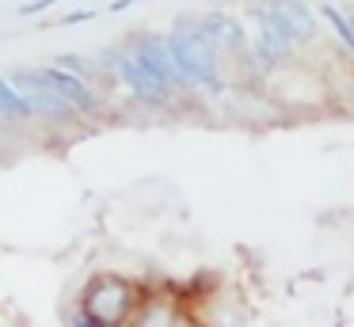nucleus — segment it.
<instances>
[{"instance_id": "f257e3e1", "label": "nucleus", "mask_w": 354, "mask_h": 327, "mask_svg": "<svg viewBox=\"0 0 354 327\" xmlns=\"http://www.w3.org/2000/svg\"><path fill=\"white\" fill-rule=\"evenodd\" d=\"M133 304H138L133 281H126L122 274H95L80 289V301L69 319L77 327H115L133 316Z\"/></svg>"}, {"instance_id": "f03ea898", "label": "nucleus", "mask_w": 354, "mask_h": 327, "mask_svg": "<svg viewBox=\"0 0 354 327\" xmlns=\"http://www.w3.org/2000/svg\"><path fill=\"white\" fill-rule=\"evenodd\" d=\"M168 46H171V53H176V61H179V68H183V76H187L191 88H209V91L221 88V76H217V50L206 38V30H202L198 19H187L183 15V19L168 30Z\"/></svg>"}, {"instance_id": "7ed1b4c3", "label": "nucleus", "mask_w": 354, "mask_h": 327, "mask_svg": "<svg viewBox=\"0 0 354 327\" xmlns=\"http://www.w3.org/2000/svg\"><path fill=\"white\" fill-rule=\"evenodd\" d=\"M95 65H100V76L118 80L138 103H145V106H168L171 103V91L176 88H168L153 68L141 65L130 53V46H111V50H103L95 57Z\"/></svg>"}, {"instance_id": "20e7f679", "label": "nucleus", "mask_w": 354, "mask_h": 327, "mask_svg": "<svg viewBox=\"0 0 354 327\" xmlns=\"http://www.w3.org/2000/svg\"><path fill=\"white\" fill-rule=\"evenodd\" d=\"M12 84L24 91L35 122H46V126H54V129H65V126H73V122L80 118V114L39 76V68H16V73H12Z\"/></svg>"}, {"instance_id": "39448f33", "label": "nucleus", "mask_w": 354, "mask_h": 327, "mask_svg": "<svg viewBox=\"0 0 354 327\" xmlns=\"http://www.w3.org/2000/svg\"><path fill=\"white\" fill-rule=\"evenodd\" d=\"M126 46H130L133 57L153 68L168 88H191L183 68H179V61H176V53H171V46H168V35H149V30H141V35H133Z\"/></svg>"}, {"instance_id": "423d86ee", "label": "nucleus", "mask_w": 354, "mask_h": 327, "mask_svg": "<svg viewBox=\"0 0 354 327\" xmlns=\"http://www.w3.org/2000/svg\"><path fill=\"white\" fill-rule=\"evenodd\" d=\"M39 76H42V80H46L50 88H54L77 114H95V111H100V95H95L92 80H84V76L69 73V68H62V65H42Z\"/></svg>"}, {"instance_id": "0eeeda50", "label": "nucleus", "mask_w": 354, "mask_h": 327, "mask_svg": "<svg viewBox=\"0 0 354 327\" xmlns=\"http://www.w3.org/2000/svg\"><path fill=\"white\" fill-rule=\"evenodd\" d=\"M252 50H255V57H259V65H278V61H286L290 50H293L290 30H286L267 8L255 12V42H252Z\"/></svg>"}, {"instance_id": "6e6552de", "label": "nucleus", "mask_w": 354, "mask_h": 327, "mask_svg": "<svg viewBox=\"0 0 354 327\" xmlns=\"http://www.w3.org/2000/svg\"><path fill=\"white\" fill-rule=\"evenodd\" d=\"M202 30H206V38L214 42L217 53H229V57H236V53L248 50V35H244V23L236 19V15H225V12H209L202 15Z\"/></svg>"}, {"instance_id": "1a4fd4ad", "label": "nucleus", "mask_w": 354, "mask_h": 327, "mask_svg": "<svg viewBox=\"0 0 354 327\" xmlns=\"http://www.w3.org/2000/svg\"><path fill=\"white\" fill-rule=\"evenodd\" d=\"M263 8H267V12L290 30L293 42H305V38L316 35V19H313V12H308L301 0H267Z\"/></svg>"}, {"instance_id": "9d476101", "label": "nucleus", "mask_w": 354, "mask_h": 327, "mask_svg": "<svg viewBox=\"0 0 354 327\" xmlns=\"http://www.w3.org/2000/svg\"><path fill=\"white\" fill-rule=\"evenodd\" d=\"M0 122H4V126H24V122H35L31 106H27L24 91L12 84V76H0Z\"/></svg>"}, {"instance_id": "9b49d317", "label": "nucleus", "mask_w": 354, "mask_h": 327, "mask_svg": "<svg viewBox=\"0 0 354 327\" xmlns=\"http://www.w3.org/2000/svg\"><path fill=\"white\" fill-rule=\"evenodd\" d=\"M54 65L69 68V73L84 76V80H100V65H95V57H80V53H62V57H57Z\"/></svg>"}, {"instance_id": "f8f14e48", "label": "nucleus", "mask_w": 354, "mask_h": 327, "mask_svg": "<svg viewBox=\"0 0 354 327\" xmlns=\"http://www.w3.org/2000/svg\"><path fill=\"white\" fill-rule=\"evenodd\" d=\"M324 15L331 19V27L343 35V42H346V50H354V15H343L339 8H331V4H324Z\"/></svg>"}, {"instance_id": "ddd939ff", "label": "nucleus", "mask_w": 354, "mask_h": 327, "mask_svg": "<svg viewBox=\"0 0 354 327\" xmlns=\"http://www.w3.org/2000/svg\"><path fill=\"white\" fill-rule=\"evenodd\" d=\"M54 4H62V0H27V4H19V15H39Z\"/></svg>"}, {"instance_id": "4468645a", "label": "nucleus", "mask_w": 354, "mask_h": 327, "mask_svg": "<svg viewBox=\"0 0 354 327\" xmlns=\"http://www.w3.org/2000/svg\"><path fill=\"white\" fill-rule=\"evenodd\" d=\"M84 19H95V12H69V15H62V27H77V23H84Z\"/></svg>"}]
</instances>
